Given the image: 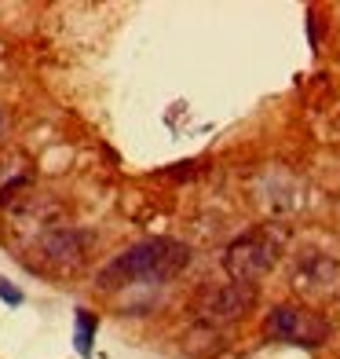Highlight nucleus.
Returning a JSON list of instances; mask_svg holds the SVG:
<instances>
[{
	"mask_svg": "<svg viewBox=\"0 0 340 359\" xmlns=\"http://www.w3.org/2000/svg\"><path fill=\"white\" fill-rule=\"evenodd\" d=\"M95 312L88 308H77V330H73V348L80 355H92V341H95Z\"/></svg>",
	"mask_w": 340,
	"mask_h": 359,
	"instance_id": "obj_7",
	"label": "nucleus"
},
{
	"mask_svg": "<svg viewBox=\"0 0 340 359\" xmlns=\"http://www.w3.org/2000/svg\"><path fill=\"white\" fill-rule=\"evenodd\" d=\"M264 330H267V337L282 341V345L318 348V345L330 341L333 326H330L326 316H318V312H311V308H304V304H278L264 319Z\"/></svg>",
	"mask_w": 340,
	"mask_h": 359,
	"instance_id": "obj_2",
	"label": "nucleus"
},
{
	"mask_svg": "<svg viewBox=\"0 0 340 359\" xmlns=\"http://www.w3.org/2000/svg\"><path fill=\"white\" fill-rule=\"evenodd\" d=\"M34 169H29V158L19 151H0V202H11L19 191L29 187Z\"/></svg>",
	"mask_w": 340,
	"mask_h": 359,
	"instance_id": "obj_6",
	"label": "nucleus"
},
{
	"mask_svg": "<svg viewBox=\"0 0 340 359\" xmlns=\"http://www.w3.org/2000/svg\"><path fill=\"white\" fill-rule=\"evenodd\" d=\"M253 304H256V286L249 283H223L216 290H208L205 293V301H201V319L205 323H238V319H246L253 312Z\"/></svg>",
	"mask_w": 340,
	"mask_h": 359,
	"instance_id": "obj_4",
	"label": "nucleus"
},
{
	"mask_svg": "<svg viewBox=\"0 0 340 359\" xmlns=\"http://www.w3.org/2000/svg\"><path fill=\"white\" fill-rule=\"evenodd\" d=\"M4 128H8V110L0 107V136H4Z\"/></svg>",
	"mask_w": 340,
	"mask_h": 359,
	"instance_id": "obj_9",
	"label": "nucleus"
},
{
	"mask_svg": "<svg viewBox=\"0 0 340 359\" xmlns=\"http://www.w3.org/2000/svg\"><path fill=\"white\" fill-rule=\"evenodd\" d=\"M85 250H88V235H80L77 227H52L37 246L48 271H73L85 260Z\"/></svg>",
	"mask_w": 340,
	"mask_h": 359,
	"instance_id": "obj_5",
	"label": "nucleus"
},
{
	"mask_svg": "<svg viewBox=\"0 0 340 359\" xmlns=\"http://www.w3.org/2000/svg\"><path fill=\"white\" fill-rule=\"evenodd\" d=\"M190 264V250L176 238H143L128 246L118 260L99 271V290L136 286V283H165Z\"/></svg>",
	"mask_w": 340,
	"mask_h": 359,
	"instance_id": "obj_1",
	"label": "nucleus"
},
{
	"mask_svg": "<svg viewBox=\"0 0 340 359\" xmlns=\"http://www.w3.org/2000/svg\"><path fill=\"white\" fill-rule=\"evenodd\" d=\"M278 260V238H271V231H249L234 238L223 253V268L231 275V283H256L260 275H267Z\"/></svg>",
	"mask_w": 340,
	"mask_h": 359,
	"instance_id": "obj_3",
	"label": "nucleus"
},
{
	"mask_svg": "<svg viewBox=\"0 0 340 359\" xmlns=\"http://www.w3.org/2000/svg\"><path fill=\"white\" fill-rule=\"evenodd\" d=\"M0 301L11 304V308H19V304H22V290L11 286V279H0Z\"/></svg>",
	"mask_w": 340,
	"mask_h": 359,
	"instance_id": "obj_8",
	"label": "nucleus"
}]
</instances>
